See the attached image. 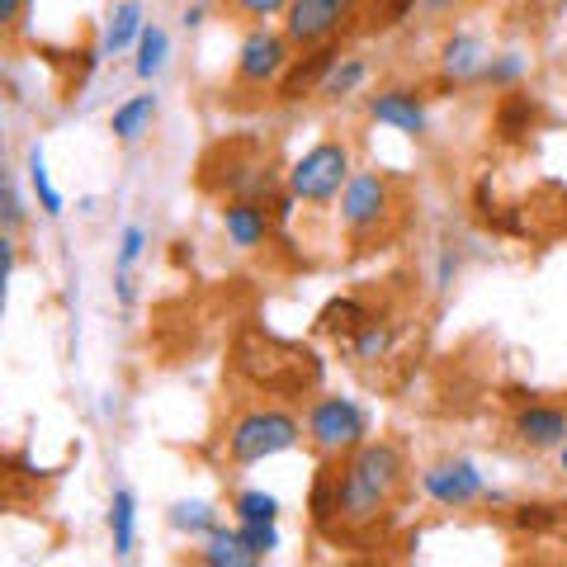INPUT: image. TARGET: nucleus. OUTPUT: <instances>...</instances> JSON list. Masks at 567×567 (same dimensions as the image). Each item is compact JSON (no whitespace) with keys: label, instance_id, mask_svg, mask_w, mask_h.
<instances>
[{"label":"nucleus","instance_id":"12","mask_svg":"<svg viewBox=\"0 0 567 567\" xmlns=\"http://www.w3.org/2000/svg\"><path fill=\"white\" fill-rule=\"evenodd\" d=\"M223 233L237 251H256V246L270 241L275 233V213L265 199H251V194H237V199H223Z\"/></svg>","mask_w":567,"mask_h":567},{"label":"nucleus","instance_id":"36","mask_svg":"<svg viewBox=\"0 0 567 567\" xmlns=\"http://www.w3.org/2000/svg\"><path fill=\"white\" fill-rule=\"evenodd\" d=\"M142 246H147V233L142 227H123V246H118V270H128V265L142 256Z\"/></svg>","mask_w":567,"mask_h":567},{"label":"nucleus","instance_id":"33","mask_svg":"<svg viewBox=\"0 0 567 567\" xmlns=\"http://www.w3.org/2000/svg\"><path fill=\"white\" fill-rule=\"evenodd\" d=\"M237 529H241V544H246V554H251L256 563H260V558H270L275 548H279V529H275V525H246V520H241Z\"/></svg>","mask_w":567,"mask_h":567},{"label":"nucleus","instance_id":"20","mask_svg":"<svg viewBox=\"0 0 567 567\" xmlns=\"http://www.w3.org/2000/svg\"><path fill=\"white\" fill-rule=\"evenodd\" d=\"M194 563H208V567H246V563H256L251 554H246V544H241V529H213V535L204 539V548L194 554Z\"/></svg>","mask_w":567,"mask_h":567},{"label":"nucleus","instance_id":"16","mask_svg":"<svg viewBox=\"0 0 567 567\" xmlns=\"http://www.w3.org/2000/svg\"><path fill=\"white\" fill-rule=\"evenodd\" d=\"M336 511H341V454H327L312 473V487H308V520H312L317 535L331 539Z\"/></svg>","mask_w":567,"mask_h":567},{"label":"nucleus","instance_id":"7","mask_svg":"<svg viewBox=\"0 0 567 567\" xmlns=\"http://www.w3.org/2000/svg\"><path fill=\"white\" fill-rule=\"evenodd\" d=\"M303 421H308V445H312L317 458L360 450V445H364V435H369L364 406L354 402V398H336V393L312 398Z\"/></svg>","mask_w":567,"mask_h":567},{"label":"nucleus","instance_id":"3","mask_svg":"<svg viewBox=\"0 0 567 567\" xmlns=\"http://www.w3.org/2000/svg\"><path fill=\"white\" fill-rule=\"evenodd\" d=\"M199 189L218 194V199H237V194H251V199L270 204L279 194V175L270 171V152L256 133H233L218 137L213 147L199 156Z\"/></svg>","mask_w":567,"mask_h":567},{"label":"nucleus","instance_id":"15","mask_svg":"<svg viewBox=\"0 0 567 567\" xmlns=\"http://www.w3.org/2000/svg\"><path fill=\"white\" fill-rule=\"evenodd\" d=\"M369 118L388 123V128H398L406 137H425V104H421L416 91H406V85L369 95Z\"/></svg>","mask_w":567,"mask_h":567},{"label":"nucleus","instance_id":"18","mask_svg":"<svg viewBox=\"0 0 567 567\" xmlns=\"http://www.w3.org/2000/svg\"><path fill=\"white\" fill-rule=\"evenodd\" d=\"M369 317H374V312H369L360 298H354V293H341V298H331V303L317 312V331H322V336H336V341H354V331H360Z\"/></svg>","mask_w":567,"mask_h":567},{"label":"nucleus","instance_id":"30","mask_svg":"<svg viewBox=\"0 0 567 567\" xmlns=\"http://www.w3.org/2000/svg\"><path fill=\"white\" fill-rule=\"evenodd\" d=\"M520 76H525V58H520V52H502V58H487L483 81H477V85H492V91H516Z\"/></svg>","mask_w":567,"mask_h":567},{"label":"nucleus","instance_id":"35","mask_svg":"<svg viewBox=\"0 0 567 567\" xmlns=\"http://www.w3.org/2000/svg\"><path fill=\"white\" fill-rule=\"evenodd\" d=\"M20 24H24V0H0V29H6V43L20 39Z\"/></svg>","mask_w":567,"mask_h":567},{"label":"nucleus","instance_id":"17","mask_svg":"<svg viewBox=\"0 0 567 567\" xmlns=\"http://www.w3.org/2000/svg\"><path fill=\"white\" fill-rule=\"evenodd\" d=\"M535 118H539V104L529 91H502V100H496L492 110V133L496 142H506V147H516V142H525L529 133H535Z\"/></svg>","mask_w":567,"mask_h":567},{"label":"nucleus","instance_id":"32","mask_svg":"<svg viewBox=\"0 0 567 567\" xmlns=\"http://www.w3.org/2000/svg\"><path fill=\"white\" fill-rule=\"evenodd\" d=\"M516 529H525V535H548V529L558 525V506H544V502H525L516 506Z\"/></svg>","mask_w":567,"mask_h":567},{"label":"nucleus","instance_id":"24","mask_svg":"<svg viewBox=\"0 0 567 567\" xmlns=\"http://www.w3.org/2000/svg\"><path fill=\"white\" fill-rule=\"evenodd\" d=\"M166 52H171V39H166V29H142V39H137V62L133 71L142 81H152V76H162V66H166Z\"/></svg>","mask_w":567,"mask_h":567},{"label":"nucleus","instance_id":"6","mask_svg":"<svg viewBox=\"0 0 567 567\" xmlns=\"http://www.w3.org/2000/svg\"><path fill=\"white\" fill-rule=\"evenodd\" d=\"M350 175H354V156L346 142H317L312 152H303L298 162L289 166V194L298 204H331V199H341V189L350 185Z\"/></svg>","mask_w":567,"mask_h":567},{"label":"nucleus","instance_id":"29","mask_svg":"<svg viewBox=\"0 0 567 567\" xmlns=\"http://www.w3.org/2000/svg\"><path fill=\"white\" fill-rule=\"evenodd\" d=\"M29 185H33V194H39V208L48 213V218H62V194L52 189V181H48V162H43L39 142L29 147Z\"/></svg>","mask_w":567,"mask_h":567},{"label":"nucleus","instance_id":"8","mask_svg":"<svg viewBox=\"0 0 567 567\" xmlns=\"http://www.w3.org/2000/svg\"><path fill=\"white\" fill-rule=\"evenodd\" d=\"M293 43L284 29H265V24H251L246 39L237 48V62H233V85L237 91H275L279 76L289 71L293 62Z\"/></svg>","mask_w":567,"mask_h":567},{"label":"nucleus","instance_id":"11","mask_svg":"<svg viewBox=\"0 0 567 567\" xmlns=\"http://www.w3.org/2000/svg\"><path fill=\"white\" fill-rule=\"evenodd\" d=\"M336 62H341V39L303 48V58H293L289 71L279 76L275 100H279V104H303V100H312V95H322V85H327V76H331Z\"/></svg>","mask_w":567,"mask_h":567},{"label":"nucleus","instance_id":"23","mask_svg":"<svg viewBox=\"0 0 567 567\" xmlns=\"http://www.w3.org/2000/svg\"><path fill=\"white\" fill-rule=\"evenodd\" d=\"M171 525L189 539H208L213 529H218V511L208 502H181V506H171Z\"/></svg>","mask_w":567,"mask_h":567},{"label":"nucleus","instance_id":"25","mask_svg":"<svg viewBox=\"0 0 567 567\" xmlns=\"http://www.w3.org/2000/svg\"><path fill=\"white\" fill-rule=\"evenodd\" d=\"M369 81V62L364 58H341L331 66V76H327V85H322V95L327 100H346V95H354L360 85Z\"/></svg>","mask_w":567,"mask_h":567},{"label":"nucleus","instance_id":"26","mask_svg":"<svg viewBox=\"0 0 567 567\" xmlns=\"http://www.w3.org/2000/svg\"><path fill=\"white\" fill-rule=\"evenodd\" d=\"M137 39H142V10L133 6V0H123V6L114 10V20H110V33H104V48L128 52Z\"/></svg>","mask_w":567,"mask_h":567},{"label":"nucleus","instance_id":"37","mask_svg":"<svg viewBox=\"0 0 567 567\" xmlns=\"http://www.w3.org/2000/svg\"><path fill=\"white\" fill-rule=\"evenodd\" d=\"M454 275H458V256H454V251H445V256H440V275H435V289H450V284H454Z\"/></svg>","mask_w":567,"mask_h":567},{"label":"nucleus","instance_id":"1","mask_svg":"<svg viewBox=\"0 0 567 567\" xmlns=\"http://www.w3.org/2000/svg\"><path fill=\"white\" fill-rule=\"evenodd\" d=\"M406 492V454L393 440H364L360 450L341 454V511L331 539H369Z\"/></svg>","mask_w":567,"mask_h":567},{"label":"nucleus","instance_id":"22","mask_svg":"<svg viewBox=\"0 0 567 567\" xmlns=\"http://www.w3.org/2000/svg\"><path fill=\"white\" fill-rule=\"evenodd\" d=\"M421 6V0H369V10L360 14V33H388V29H398L412 20V10Z\"/></svg>","mask_w":567,"mask_h":567},{"label":"nucleus","instance_id":"10","mask_svg":"<svg viewBox=\"0 0 567 567\" xmlns=\"http://www.w3.org/2000/svg\"><path fill=\"white\" fill-rule=\"evenodd\" d=\"M421 492L445 511H464L473 502H496L483 483V473H477L468 458H440V464H431L421 473Z\"/></svg>","mask_w":567,"mask_h":567},{"label":"nucleus","instance_id":"39","mask_svg":"<svg viewBox=\"0 0 567 567\" xmlns=\"http://www.w3.org/2000/svg\"><path fill=\"white\" fill-rule=\"evenodd\" d=\"M558 473H567V440L558 445Z\"/></svg>","mask_w":567,"mask_h":567},{"label":"nucleus","instance_id":"21","mask_svg":"<svg viewBox=\"0 0 567 567\" xmlns=\"http://www.w3.org/2000/svg\"><path fill=\"white\" fill-rule=\"evenodd\" d=\"M133 529H137V502H133L128 487H118L114 502H110V535H114V554L118 558L133 554Z\"/></svg>","mask_w":567,"mask_h":567},{"label":"nucleus","instance_id":"9","mask_svg":"<svg viewBox=\"0 0 567 567\" xmlns=\"http://www.w3.org/2000/svg\"><path fill=\"white\" fill-rule=\"evenodd\" d=\"M350 20H360V0H289V10H284V33H289V43L303 52V48L341 39L350 29Z\"/></svg>","mask_w":567,"mask_h":567},{"label":"nucleus","instance_id":"27","mask_svg":"<svg viewBox=\"0 0 567 567\" xmlns=\"http://www.w3.org/2000/svg\"><path fill=\"white\" fill-rule=\"evenodd\" d=\"M233 511H237V520L246 525H275L279 520V502L270 492H260V487H246L233 496Z\"/></svg>","mask_w":567,"mask_h":567},{"label":"nucleus","instance_id":"2","mask_svg":"<svg viewBox=\"0 0 567 567\" xmlns=\"http://www.w3.org/2000/svg\"><path fill=\"white\" fill-rule=\"evenodd\" d=\"M233 374L246 379L265 398H284V402H298V398H312L327 379V364L322 354L303 341H289V336H275L256 322H246L233 336Z\"/></svg>","mask_w":567,"mask_h":567},{"label":"nucleus","instance_id":"19","mask_svg":"<svg viewBox=\"0 0 567 567\" xmlns=\"http://www.w3.org/2000/svg\"><path fill=\"white\" fill-rule=\"evenodd\" d=\"M152 118H156V95H133V100H123L114 110L110 133L118 142H137V137L152 133Z\"/></svg>","mask_w":567,"mask_h":567},{"label":"nucleus","instance_id":"28","mask_svg":"<svg viewBox=\"0 0 567 567\" xmlns=\"http://www.w3.org/2000/svg\"><path fill=\"white\" fill-rule=\"evenodd\" d=\"M393 322H383V317H369V322L360 327V331H354V354H360V360H383V354L388 350H393Z\"/></svg>","mask_w":567,"mask_h":567},{"label":"nucleus","instance_id":"4","mask_svg":"<svg viewBox=\"0 0 567 567\" xmlns=\"http://www.w3.org/2000/svg\"><path fill=\"white\" fill-rule=\"evenodd\" d=\"M303 440H308V421H298L289 406H246L227 425V458L237 468H251L275 454H289Z\"/></svg>","mask_w":567,"mask_h":567},{"label":"nucleus","instance_id":"13","mask_svg":"<svg viewBox=\"0 0 567 567\" xmlns=\"http://www.w3.org/2000/svg\"><path fill=\"white\" fill-rule=\"evenodd\" d=\"M487 43L477 39V33H450L445 43H440V81L445 85H477L483 81V66H487Z\"/></svg>","mask_w":567,"mask_h":567},{"label":"nucleus","instance_id":"5","mask_svg":"<svg viewBox=\"0 0 567 567\" xmlns=\"http://www.w3.org/2000/svg\"><path fill=\"white\" fill-rule=\"evenodd\" d=\"M398 194H402V185L388 171H354L350 185L341 189V223H346V233L360 246L388 237V227H393L398 208H402Z\"/></svg>","mask_w":567,"mask_h":567},{"label":"nucleus","instance_id":"38","mask_svg":"<svg viewBox=\"0 0 567 567\" xmlns=\"http://www.w3.org/2000/svg\"><path fill=\"white\" fill-rule=\"evenodd\" d=\"M454 6H458V0H421V10L431 14V20H440V14H450Z\"/></svg>","mask_w":567,"mask_h":567},{"label":"nucleus","instance_id":"14","mask_svg":"<svg viewBox=\"0 0 567 567\" xmlns=\"http://www.w3.org/2000/svg\"><path fill=\"white\" fill-rule=\"evenodd\" d=\"M511 431L525 450H558L567 440V406H554V402H529L516 412Z\"/></svg>","mask_w":567,"mask_h":567},{"label":"nucleus","instance_id":"31","mask_svg":"<svg viewBox=\"0 0 567 567\" xmlns=\"http://www.w3.org/2000/svg\"><path fill=\"white\" fill-rule=\"evenodd\" d=\"M223 10L237 14L241 24H265V20H275V14L289 10V0H223Z\"/></svg>","mask_w":567,"mask_h":567},{"label":"nucleus","instance_id":"34","mask_svg":"<svg viewBox=\"0 0 567 567\" xmlns=\"http://www.w3.org/2000/svg\"><path fill=\"white\" fill-rule=\"evenodd\" d=\"M0 218H6V233L10 237H20V227H24V199H20V189H14V181H6V189H0Z\"/></svg>","mask_w":567,"mask_h":567}]
</instances>
